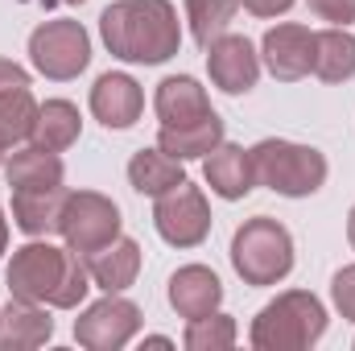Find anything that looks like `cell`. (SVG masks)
Listing matches in <instances>:
<instances>
[{
    "label": "cell",
    "mask_w": 355,
    "mask_h": 351,
    "mask_svg": "<svg viewBox=\"0 0 355 351\" xmlns=\"http://www.w3.org/2000/svg\"><path fill=\"white\" fill-rule=\"evenodd\" d=\"M83 137V112L79 103L71 99H46L37 103V124H33V145L42 149H54V153H67L71 145H79Z\"/></svg>",
    "instance_id": "cell-22"
},
{
    "label": "cell",
    "mask_w": 355,
    "mask_h": 351,
    "mask_svg": "<svg viewBox=\"0 0 355 351\" xmlns=\"http://www.w3.org/2000/svg\"><path fill=\"white\" fill-rule=\"evenodd\" d=\"M166 298H170V310H174L178 318L190 323V318H202V314H211V310L223 306V281L207 264H182L170 277Z\"/></svg>",
    "instance_id": "cell-14"
},
{
    "label": "cell",
    "mask_w": 355,
    "mask_h": 351,
    "mask_svg": "<svg viewBox=\"0 0 355 351\" xmlns=\"http://www.w3.org/2000/svg\"><path fill=\"white\" fill-rule=\"evenodd\" d=\"M87 108L107 132H124L145 112V87L128 71H103L87 95Z\"/></svg>",
    "instance_id": "cell-12"
},
{
    "label": "cell",
    "mask_w": 355,
    "mask_h": 351,
    "mask_svg": "<svg viewBox=\"0 0 355 351\" xmlns=\"http://www.w3.org/2000/svg\"><path fill=\"white\" fill-rule=\"evenodd\" d=\"M58 236H62L67 248H75V252L87 257L95 248L112 244L116 236H124V215L99 190H67L62 219H58Z\"/></svg>",
    "instance_id": "cell-7"
},
{
    "label": "cell",
    "mask_w": 355,
    "mask_h": 351,
    "mask_svg": "<svg viewBox=\"0 0 355 351\" xmlns=\"http://www.w3.org/2000/svg\"><path fill=\"white\" fill-rule=\"evenodd\" d=\"M236 339H240V327L223 310H211L202 318H190L186 331H182V348L186 351H227V348H236Z\"/></svg>",
    "instance_id": "cell-26"
},
{
    "label": "cell",
    "mask_w": 355,
    "mask_h": 351,
    "mask_svg": "<svg viewBox=\"0 0 355 351\" xmlns=\"http://www.w3.org/2000/svg\"><path fill=\"white\" fill-rule=\"evenodd\" d=\"M17 87H29V71L12 58H0V95H8Z\"/></svg>",
    "instance_id": "cell-29"
},
{
    "label": "cell",
    "mask_w": 355,
    "mask_h": 351,
    "mask_svg": "<svg viewBox=\"0 0 355 351\" xmlns=\"http://www.w3.org/2000/svg\"><path fill=\"white\" fill-rule=\"evenodd\" d=\"M219 141H227V128L219 112H207L190 124H162L157 128V149H166L178 162H202Z\"/></svg>",
    "instance_id": "cell-18"
},
{
    "label": "cell",
    "mask_w": 355,
    "mask_h": 351,
    "mask_svg": "<svg viewBox=\"0 0 355 351\" xmlns=\"http://www.w3.org/2000/svg\"><path fill=\"white\" fill-rule=\"evenodd\" d=\"M50 339H54L50 306L25 298H8V306H0V351H33L46 348Z\"/></svg>",
    "instance_id": "cell-15"
},
{
    "label": "cell",
    "mask_w": 355,
    "mask_h": 351,
    "mask_svg": "<svg viewBox=\"0 0 355 351\" xmlns=\"http://www.w3.org/2000/svg\"><path fill=\"white\" fill-rule=\"evenodd\" d=\"M29 67L50 83H71L91 67V33L83 21L58 17L29 33Z\"/></svg>",
    "instance_id": "cell-6"
},
{
    "label": "cell",
    "mask_w": 355,
    "mask_h": 351,
    "mask_svg": "<svg viewBox=\"0 0 355 351\" xmlns=\"http://www.w3.org/2000/svg\"><path fill=\"white\" fill-rule=\"evenodd\" d=\"M211 223H215L211 203L202 186H194L190 178L153 198V228L170 248H198L211 236Z\"/></svg>",
    "instance_id": "cell-9"
},
{
    "label": "cell",
    "mask_w": 355,
    "mask_h": 351,
    "mask_svg": "<svg viewBox=\"0 0 355 351\" xmlns=\"http://www.w3.org/2000/svg\"><path fill=\"white\" fill-rule=\"evenodd\" d=\"M141 306L124 293H103L99 302H87L75 318V343L87 351H124L141 335Z\"/></svg>",
    "instance_id": "cell-8"
},
{
    "label": "cell",
    "mask_w": 355,
    "mask_h": 351,
    "mask_svg": "<svg viewBox=\"0 0 355 351\" xmlns=\"http://www.w3.org/2000/svg\"><path fill=\"white\" fill-rule=\"evenodd\" d=\"M327 306L310 289H285L265 302L248 327V343L257 351H310L327 335Z\"/></svg>",
    "instance_id": "cell-3"
},
{
    "label": "cell",
    "mask_w": 355,
    "mask_h": 351,
    "mask_svg": "<svg viewBox=\"0 0 355 351\" xmlns=\"http://www.w3.org/2000/svg\"><path fill=\"white\" fill-rule=\"evenodd\" d=\"M67 4H83V0H67Z\"/></svg>",
    "instance_id": "cell-35"
},
{
    "label": "cell",
    "mask_w": 355,
    "mask_h": 351,
    "mask_svg": "<svg viewBox=\"0 0 355 351\" xmlns=\"http://www.w3.org/2000/svg\"><path fill=\"white\" fill-rule=\"evenodd\" d=\"M141 348H174V339H170V335H145Z\"/></svg>",
    "instance_id": "cell-31"
},
{
    "label": "cell",
    "mask_w": 355,
    "mask_h": 351,
    "mask_svg": "<svg viewBox=\"0 0 355 351\" xmlns=\"http://www.w3.org/2000/svg\"><path fill=\"white\" fill-rule=\"evenodd\" d=\"M4 252H8V215L0 207V261H4Z\"/></svg>",
    "instance_id": "cell-32"
},
{
    "label": "cell",
    "mask_w": 355,
    "mask_h": 351,
    "mask_svg": "<svg viewBox=\"0 0 355 351\" xmlns=\"http://www.w3.org/2000/svg\"><path fill=\"white\" fill-rule=\"evenodd\" d=\"M293 4H297V0H240V8L252 12V17H261V21H268V17H285Z\"/></svg>",
    "instance_id": "cell-30"
},
{
    "label": "cell",
    "mask_w": 355,
    "mask_h": 351,
    "mask_svg": "<svg viewBox=\"0 0 355 351\" xmlns=\"http://www.w3.org/2000/svg\"><path fill=\"white\" fill-rule=\"evenodd\" d=\"M347 244H352V252H355V203H352V211H347Z\"/></svg>",
    "instance_id": "cell-33"
},
{
    "label": "cell",
    "mask_w": 355,
    "mask_h": 351,
    "mask_svg": "<svg viewBox=\"0 0 355 351\" xmlns=\"http://www.w3.org/2000/svg\"><path fill=\"white\" fill-rule=\"evenodd\" d=\"M202 178L211 186V194H219L223 203H240L257 190V170H252V149L219 141L207 157H202Z\"/></svg>",
    "instance_id": "cell-13"
},
{
    "label": "cell",
    "mask_w": 355,
    "mask_h": 351,
    "mask_svg": "<svg viewBox=\"0 0 355 351\" xmlns=\"http://www.w3.org/2000/svg\"><path fill=\"white\" fill-rule=\"evenodd\" d=\"M87 261V273H91V285L103 289V293H124L137 285L141 277V244L132 236H116L112 244L95 248L83 257Z\"/></svg>",
    "instance_id": "cell-17"
},
{
    "label": "cell",
    "mask_w": 355,
    "mask_h": 351,
    "mask_svg": "<svg viewBox=\"0 0 355 351\" xmlns=\"http://www.w3.org/2000/svg\"><path fill=\"white\" fill-rule=\"evenodd\" d=\"M4 285H8V298L42 302L50 310H79L95 289L83 252H75L67 244H50V236L25 240L21 248H12L8 268H4Z\"/></svg>",
    "instance_id": "cell-1"
},
{
    "label": "cell",
    "mask_w": 355,
    "mask_h": 351,
    "mask_svg": "<svg viewBox=\"0 0 355 351\" xmlns=\"http://www.w3.org/2000/svg\"><path fill=\"white\" fill-rule=\"evenodd\" d=\"M306 4H310V12H314L318 21H327V25H343V29L355 25V0H306Z\"/></svg>",
    "instance_id": "cell-28"
},
{
    "label": "cell",
    "mask_w": 355,
    "mask_h": 351,
    "mask_svg": "<svg viewBox=\"0 0 355 351\" xmlns=\"http://www.w3.org/2000/svg\"><path fill=\"white\" fill-rule=\"evenodd\" d=\"M322 83L339 87V83H352L355 79V33L343 25H327V29H314V71Z\"/></svg>",
    "instance_id": "cell-21"
},
{
    "label": "cell",
    "mask_w": 355,
    "mask_h": 351,
    "mask_svg": "<svg viewBox=\"0 0 355 351\" xmlns=\"http://www.w3.org/2000/svg\"><path fill=\"white\" fill-rule=\"evenodd\" d=\"M261 62L277 83H297L314 71V29L302 21H277L261 37Z\"/></svg>",
    "instance_id": "cell-11"
},
{
    "label": "cell",
    "mask_w": 355,
    "mask_h": 351,
    "mask_svg": "<svg viewBox=\"0 0 355 351\" xmlns=\"http://www.w3.org/2000/svg\"><path fill=\"white\" fill-rule=\"evenodd\" d=\"M4 182L12 190H54V186L67 182V162H62V153L25 141V145L8 149V157H4Z\"/></svg>",
    "instance_id": "cell-16"
},
{
    "label": "cell",
    "mask_w": 355,
    "mask_h": 351,
    "mask_svg": "<svg viewBox=\"0 0 355 351\" xmlns=\"http://www.w3.org/2000/svg\"><path fill=\"white\" fill-rule=\"evenodd\" d=\"M252 170H257V186H265L281 198H310L327 186L331 162L314 145L265 137V141L252 145Z\"/></svg>",
    "instance_id": "cell-5"
},
{
    "label": "cell",
    "mask_w": 355,
    "mask_h": 351,
    "mask_svg": "<svg viewBox=\"0 0 355 351\" xmlns=\"http://www.w3.org/2000/svg\"><path fill=\"white\" fill-rule=\"evenodd\" d=\"M62 203H67V186H54V190H12V228L25 232L29 240L54 236L58 219H62Z\"/></svg>",
    "instance_id": "cell-20"
},
{
    "label": "cell",
    "mask_w": 355,
    "mask_h": 351,
    "mask_svg": "<svg viewBox=\"0 0 355 351\" xmlns=\"http://www.w3.org/2000/svg\"><path fill=\"white\" fill-rule=\"evenodd\" d=\"M99 37L112 58L128 67H162L182 50L174 0H112L99 12Z\"/></svg>",
    "instance_id": "cell-2"
},
{
    "label": "cell",
    "mask_w": 355,
    "mask_h": 351,
    "mask_svg": "<svg viewBox=\"0 0 355 351\" xmlns=\"http://www.w3.org/2000/svg\"><path fill=\"white\" fill-rule=\"evenodd\" d=\"M4 157H8V149H0V170H4Z\"/></svg>",
    "instance_id": "cell-34"
},
{
    "label": "cell",
    "mask_w": 355,
    "mask_h": 351,
    "mask_svg": "<svg viewBox=\"0 0 355 351\" xmlns=\"http://www.w3.org/2000/svg\"><path fill=\"white\" fill-rule=\"evenodd\" d=\"M186 182V162H178L170 157L166 149H137L132 157H128V186L137 190V194H149V198H157V194H166V190H174Z\"/></svg>",
    "instance_id": "cell-23"
},
{
    "label": "cell",
    "mask_w": 355,
    "mask_h": 351,
    "mask_svg": "<svg viewBox=\"0 0 355 351\" xmlns=\"http://www.w3.org/2000/svg\"><path fill=\"white\" fill-rule=\"evenodd\" d=\"M153 112H157L162 124H190V120H198L215 108H211L207 87L194 75H166L153 91Z\"/></svg>",
    "instance_id": "cell-19"
},
{
    "label": "cell",
    "mask_w": 355,
    "mask_h": 351,
    "mask_svg": "<svg viewBox=\"0 0 355 351\" xmlns=\"http://www.w3.org/2000/svg\"><path fill=\"white\" fill-rule=\"evenodd\" d=\"M261 50L244 37V33H223L207 46V75L211 83L223 91V95H248V91L261 83Z\"/></svg>",
    "instance_id": "cell-10"
},
{
    "label": "cell",
    "mask_w": 355,
    "mask_h": 351,
    "mask_svg": "<svg viewBox=\"0 0 355 351\" xmlns=\"http://www.w3.org/2000/svg\"><path fill=\"white\" fill-rule=\"evenodd\" d=\"M331 306H335L347 323H355V264H343V268L331 277Z\"/></svg>",
    "instance_id": "cell-27"
},
{
    "label": "cell",
    "mask_w": 355,
    "mask_h": 351,
    "mask_svg": "<svg viewBox=\"0 0 355 351\" xmlns=\"http://www.w3.org/2000/svg\"><path fill=\"white\" fill-rule=\"evenodd\" d=\"M352 348H355V343H352Z\"/></svg>",
    "instance_id": "cell-36"
},
{
    "label": "cell",
    "mask_w": 355,
    "mask_h": 351,
    "mask_svg": "<svg viewBox=\"0 0 355 351\" xmlns=\"http://www.w3.org/2000/svg\"><path fill=\"white\" fill-rule=\"evenodd\" d=\"M186 12V25H190V37L198 42V50H207L215 37H223L240 12V0H186L182 4Z\"/></svg>",
    "instance_id": "cell-24"
},
{
    "label": "cell",
    "mask_w": 355,
    "mask_h": 351,
    "mask_svg": "<svg viewBox=\"0 0 355 351\" xmlns=\"http://www.w3.org/2000/svg\"><path fill=\"white\" fill-rule=\"evenodd\" d=\"M293 236L281 219L272 215H252L236 228L232 236V268L244 285L252 289H268V285H281L289 273H293Z\"/></svg>",
    "instance_id": "cell-4"
},
{
    "label": "cell",
    "mask_w": 355,
    "mask_h": 351,
    "mask_svg": "<svg viewBox=\"0 0 355 351\" xmlns=\"http://www.w3.org/2000/svg\"><path fill=\"white\" fill-rule=\"evenodd\" d=\"M37 124V99L29 87H17L0 95V149H17L33 137Z\"/></svg>",
    "instance_id": "cell-25"
}]
</instances>
